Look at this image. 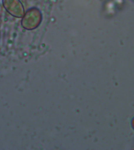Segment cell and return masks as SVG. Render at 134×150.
Listing matches in <instances>:
<instances>
[{
    "label": "cell",
    "instance_id": "7a4b0ae2",
    "mask_svg": "<svg viewBox=\"0 0 134 150\" xmlns=\"http://www.w3.org/2000/svg\"><path fill=\"white\" fill-rule=\"evenodd\" d=\"M6 10L15 17L21 18L24 15V8L20 0H2Z\"/></svg>",
    "mask_w": 134,
    "mask_h": 150
},
{
    "label": "cell",
    "instance_id": "6da1fadb",
    "mask_svg": "<svg viewBox=\"0 0 134 150\" xmlns=\"http://www.w3.org/2000/svg\"><path fill=\"white\" fill-rule=\"evenodd\" d=\"M21 24L24 29L31 30L37 28L42 21V14L37 8H33L27 11L23 16Z\"/></svg>",
    "mask_w": 134,
    "mask_h": 150
}]
</instances>
